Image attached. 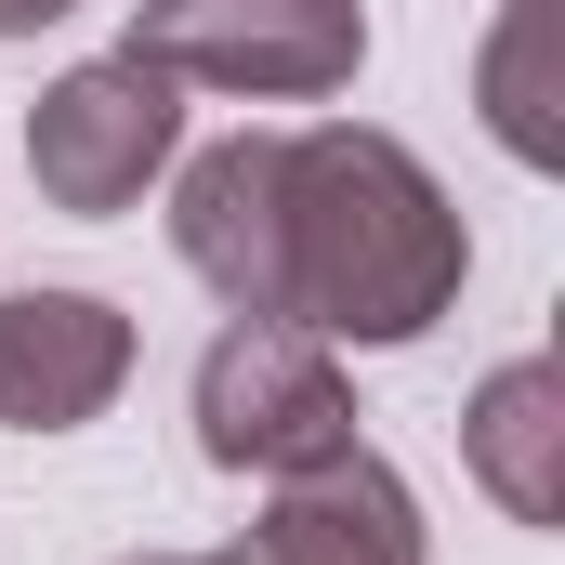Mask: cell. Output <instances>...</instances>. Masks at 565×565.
Returning a JSON list of instances; mask_svg holds the SVG:
<instances>
[{"instance_id": "cell-6", "label": "cell", "mask_w": 565, "mask_h": 565, "mask_svg": "<svg viewBox=\"0 0 565 565\" xmlns=\"http://www.w3.org/2000/svg\"><path fill=\"white\" fill-rule=\"evenodd\" d=\"M132 382V316L106 289H0V434H79Z\"/></svg>"}, {"instance_id": "cell-11", "label": "cell", "mask_w": 565, "mask_h": 565, "mask_svg": "<svg viewBox=\"0 0 565 565\" xmlns=\"http://www.w3.org/2000/svg\"><path fill=\"white\" fill-rule=\"evenodd\" d=\"M106 565H224V553H106Z\"/></svg>"}, {"instance_id": "cell-1", "label": "cell", "mask_w": 565, "mask_h": 565, "mask_svg": "<svg viewBox=\"0 0 565 565\" xmlns=\"http://www.w3.org/2000/svg\"><path fill=\"white\" fill-rule=\"evenodd\" d=\"M473 277V237L447 211V184L422 171V145L369 132V119H316L289 132V184H277V329L395 355Z\"/></svg>"}, {"instance_id": "cell-9", "label": "cell", "mask_w": 565, "mask_h": 565, "mask_svg": "<svg viewBox=\"0 0 565 565\" xmlns=\"http://www.w3.org/2000/svg\"><path fill=\"white\" fill-rule=\"evenodd\" d=\"M473 106H487V132L513 145L526 171L565 158V119H553V0H500V40H487V66H473Z\"/></svg>"}, {"instance_id": "cell-5", "label": "cell", "mask_w": 565, "mask_h": 565, "mask_svg": "<svg viewBox=\"0 0 565 565\" xmlns=\"http://www.w3.org/2000/svg\"><path fill=\"white\" fill-rule=\"evenodd\" d=\"M224 565H434V526H422V500H408V473L382 447H329V460L264 487L250 540Z\"/></svg>"}, {"instance_id": "cell-3", "label": "cell", "mask_w": 565, "mask_h": 565, "mask_svg": "<svg viewBox=\"0 0 565 565\" xmlns=\"http://www.w3.org/2000/svg\"><path fill=\"white\" fill-rule=\"evenodd\" d=\"M171 158H184V79H158L145 53H93V66H66V79L26 106V184H40V211H66V224L132 211Z\"/></svg>"}, {"instance_id": "cell-4", "label": "cell", "mask_w": 565, "mask_h": 565, "mask_svg": "<svg viewBox=\"0 0 565 565\" xmlns=\"http://www.w3.org/2000/svg\"><path fill=\"white\" fill-rule=\"evenodd\" d=\"M355 447V382L316 329H277V316H237L211 355H198V460L211 473H302Z\"/></svg>"}, {"instance_id": "cell-2", "label": "cell", "mask_w": 565, "mask_h": 565, "mask_svg": "<svg viewBox=\"0 0 565 565\" xmlns=\"http://www.w3.org/2000/svg\"><path fill=\"white\" fill-rule=\"evenodd\" d=\"M158 79L237 93V106H316L369 66V0H132V40Z\"/></svg>"}, {"instance_id": "cell-8", "label": "cell", "mask_w": 565, "mask_h": 565, "mask_svg": "<svg viewBox=\"0 0 565 565\" xmlns=\"http://www.w3.org/2000/svg\"><path fill=\"white\" fill-rule=\"evenodd\" d=\"M460 460L473 487L513 513V526H553L565 513V369L553 355H500L460 408Z\"/></svg>"}, {"instance_id": "cell-10", "label": "cell", "mask_w": 565, "mask_h": 565, "mask_svg": "<svg viewBox=\"0 0 565 565\" xmlns=\"http://www.w3.org/2000/svg\"><path fill=\"white\" fill-rule=\"evenodd\" d=\"M79 0H0V40H40V26H66Z\"/></svg>"}, {"instance_id": "cell-7", "label": "cell", "mask_w": 565, "mask_h": 565, "mask_svg": "<svg viewBox=\"0 0 565 565\" xmlns=\"http://www.w3.org/2000/svg\"><path fill=\"white\" fill-rule=\"evenodd\" d=\"M277 184L289 132H224L171 171V250L224 316H277Z\"/></svg>"}]
</instances>
